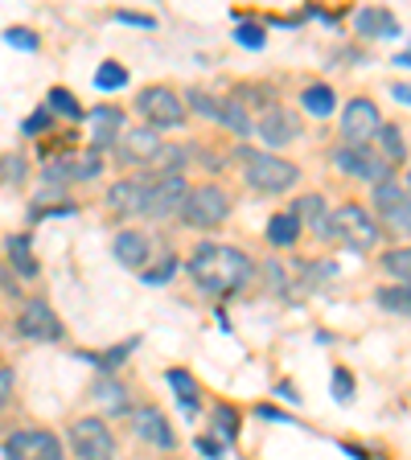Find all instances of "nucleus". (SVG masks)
Here are the masks:
<instances>
[{"mask_svg":"<svg viewBox=\"0 0 411 460\" xmlns=\"http://www.w3.org/2000/svg\"><path fill=\"white\" fill-rule=\"evenodd\" d=\"M193 284L214 292V296H230L239 292L251 276H255V263L243 255L239 247H227V243H201L198 251L190 255V268Z\"/></svg>","mask_w":411,"mask_h":460,"instance_id":"nucleus-1","label":"nucleus"},{"mask_svg":"<svg viewBox=\"0 0 411 460\" xmlns=\"http://www.w3.org/2000/svg\"><path fill=\"white\" fill-rule=\"evenodd\" d=\"M243 172H247L251 190L259 193H288L300 181V169L280 153H259V148H239Z\"/></svg>","mask_w":411,"mask_h":460,"instance_id":"nucleus-2","label":"nucleus"},{"mask_svg":"<svg viewBox=\"0 0 411 460\" xmlns=\"http://www.w3.org/2000/svg\"><path fill=\"white\" fill-rule=\"evenodd\" d=\"M321 234H334L337 243H345L350 251H371L374 243L383 239V230H379V222L371 218V210H362V206H354V201H342L337 210L326 214V230Z\"/></svg>","mask_w":411,"mask_h":460,"instance_id":"nucleus-3","label":"nucleus"},{"mask_svg":"<svg viewBox=\"0 0 411 460\" xmlns=\"http://www.w3.org/2000/svg\"><path fill=\"white\" fill-rule=\"evenodd\" d=\"M230 206H235V201H230V193L222 190V185H198V190L185 193L182 218L198 230H214L230 218Z\"/></svg>","mask_w":411,"mask_h":460,"instance_id":"nucleus-4","label":"nucleus"},{"mask_svg":"<svg viewBox=\"0 0 411 460\" xmlns=\"http://www.w3.org/2000/svg\"><path fill=\"white\" fill-rule=\"evenodd\" d=\"M136 111L148 119V128H153V132H165V128H182L185 124L182 95H177L173 86H165V83L144 86L140 95H136Z\"/></svg>","mask_w":411,"mask_h":460,"instance_id":"nucleus-5","label":"nucleus"},{"mask_svg":"<svg viewBox=\"0 0 411 460\" xmlns=\"http://www.w3.org/2000/svg\"><path fill=\"white\" fill-rule=\"evenodd\" d=\"M70 452L78 460H115V436L99 415H83L70 423Z\"/></svg>","mask_w":411,"mask_h":460,"instance_id":"nucleus-6","label":"nucleus"},{"mask_svg":"<svg viewBox=\"0 0 411 460\" xmlns=\"http://www.w3.org/2000/svg\"><path fill=\"white\" fill-rule=\"evenodd\" d=\"M4 460H62V440L46 428H17L4 440Z\"/></svg>","mask_w":411,"mask_h":460,"instance_id":"nucleus-7","label":"nucleus"},{"mask_svg":"<svg viewBox=\"0 0 411 460\" xmlns=\"http://www.w3.org/2000/svg\"><path fill=\"white\" fill-rule=\"evenodd\" d=\"M374 201V214L387 222L391 230H399V234H407L411 226V206H407V181H395V177H387V181L374 185L371 193Z\"/></svg>","mask_w":411,"mask_h":460,"instance_id":"nucleus-8","label":"nucleus"},{"mask_svg":"<svg viewBox=\"0 0 411 460\" xmlns=\"http://www.w3.org/2000/svg\"><path fill=\"white\" fill-rule=\"evenodd\" d=\"M17 333L25 341H62V321L46 300H25L17 313Z\"/></svg>","mask_w":411,"mask_h":460,"instance_id":"nucleus-9","label":"nucleus"},{"mask_svg":"<svg viewBox=\"0 0 411 460\" xmlns=\"http://www.w3.org/2000/svg\"><path fill=\"white\" fill-rule=\"evenodd\" d=\"M379 107L371 103V99H350L342 111V136H345V148H366V140H371L374 132H379Z\"/></svg>","mask_w":411,"mask_h":460,"instance_id":"nucleus-10","label":"nucleus"},{"mask_svg":"<svg viewBox=\"0 0 411 460\" xmlns=\"http://www.w3.org/2000/svg\"><path fill=\"white\" fill-rule=\"evenodd\" d=\"M185 193H190L185 177H169V172H161V177L148 185V201H144V214H148V218H177V214H182Z\"/></svg>","mask_w":411,"mask_h":460,"instance_id":"nucleus-11","label":"nucleus"},{"mask_svg":"<svg viewBox=\"0 0 411 460\" xmlns=\"http://www.w3.org/2000/svg\"><path fill=\"white\" fill-rule=\"evenodd\" d=\"M334 164L342 172H350V177H362V181H371V185H379V181H387V177H395V169L383 161V156H371L366 148H337L334 153Z\"/></svg>","mask_w":411,"mask_h":460,"instance_id":"nucleus-12","label":"nucleus"},{"mask_svg":"<svg viewBox=\"0 0 411 460\" xmlns=\"http://www.w3.org/2000/svg\"><path fill=\"white\" fill-rule=\"evenodd\" d=\"M251 132H259L264 136V144L268 148H284V144H292L300 136V119L288 107H264V115H259V124L251 128Z\"/></svg>","mask_w":411,"mask_h":460,"instance_id":"nucleus-13","label":"nucleus"},{"mask_svg":"<svg viewBox=\"0 0 411 460\" xmlns=\"http://www.w3.org/2000/svg\"><path fill=\"white\" fill-rule=\"evenodd\" d=\"M128 420H132L136 436L156 444V448H173V444H177V436H173V428H169L161 407H148V402H144V407H132V411H128Z\"/></svg>","mask_w":411,"mask_h":460,"instance_id":"nucleus-14","label":"nucleus"},{"mask_svg":"<svg viewBox=\"0 0 411 460\" xmlns=\"http://www.w3.org/2000/svg\"><path fill=\"white\" fill-rule=\"evenodd\" d=\"M165 148V140L153 132V128H132V132H120V140H115V153H120V161H156Z\"/></svg>","mask_w":411,"mask_h":460,"instance_id":"nucleus-15","label":"nucleus"},{"mask_svg":"<svg viewBox=\"0 0 411 460\" xmlns=\"http://www.w3.org/2000/svg\"><path fill=\"white\" fill-rule=\"evenodd\" d=\"M148 177H124L107 190V206L120 214H144V201H148Z\"/></svg>","mask_w":411,"mask_h":460,"instance_id":"nucleus-16","label":"nucleus"},{"mask_svg":"<svg viewBox=\"0 0 411 460\" xmlns=\"http://www.w3.org/2000/svg\"><path fill=\"white\" fill-rule=\"evenodd\" d=\"M120 132H124V111L120 107H95L91 111V144H95V153L112 148L120 140Z\"/></svg>","mask_w":411,"mask_h":460,"instance_id":"nucleus-17","label":"nucleus"},{"mask_svg":"<svg viewBox=\"0 0 411 460\" xmlns=\"http://www.w3.org/2000/svg\"><path fill=\"white\" fill-rule=\"evenodd\" d=\"M112 251H115V259H120L124 268L140 271L144 263H148V234H140V230H120L115 243H112Z\"/></svg>","mask_w":411,"mask_h":460,"instance_id":"nucleus-18","label":"nucleus"},{"mask_svg":"<svg viewBox=\"0 0 411 460\" xmlns=\"http://www.w3.org/2000/svg\"><path fill=\"white\" fill-rule=\"evenodd\" d=\"M354 25H358V33H362V38H399V33H403L391 9H362L354 17Z\"/></svg>","mask_w":411,"mask_h":460,"instance_id":"nucleus-19","label":"nucleus"},{"mask_svg":"<svg viewBox=\"0 0 411 460\" xmlns=\"http://www.w3.org/2000/svg\"><path fill=\"white\" fill-rule=\"evenodd\" d=\"M132 394H128V386L124 383H115V378H99L95 383V402H99V411H107V415H128L132 411Z\"/></svg>","mask_w":411,"mask_h":460,"instance_id":"nucleus-20","label":"nucleus"},{"mask_svg":"<svg viewBox=\"0 0 411 460\" xmlns=\"http://www.w3.org/2000/svg\"><path fill=\"white\" fill-rule=\"evenodd\" d=\"M4 255H9L13 271H17L21 279H33V276H38V259H33V251H29L25 234H9V239H4Z\"/></svg>","mask_w":411,"mask_h":460,"instance_id":"nucleus-21","label":"nucleus"},{"mask_svg":"<svg viewBox=\"0 0 411 460\" xmlns=\"http://www.w3.org/2000/svg\"><path fill=\"white\" fill-rule=\"evenodd\" d=\"M297 239H300V218L292 210H284V214H272V222H268V243L272 247H297Z\"/></svg>","mask_w":411,"mask_h":460,"instance_id":"nucleus-22","label":"nucleus"},{"mask_svg":"<svg viewBox=\"0 0 411 460\" xmlns=\"http://www.w3.org/2000/svg\"><path fill=\"white\" fill-rule=\"evenodd\" d=\"M300 107H305L308 115H329L337 107V95H334V86L329 83H313L300 91Z\"/></svg>","mask_w":411,"mask_h":460,"instance_id":"nucleus-23","label":"nucleus"},{"mask_svg":"<svg viewBox=\"0 0 411 460\" xmlns=\"http://www.w3.org/2000/svg\"><path fill=\"white\" fill-rule=\"evenodd\" d=\"M379 148H383V161L387 164H403V156H407V140H403V128L395 124H379Z\"/></svg>","mask_w":411,"mask_h":460,"instance_id":"nucleus-24","label":"nucleus"},{"mask_svg":"<svg viewBox=\"0 0 411 460\" xmlns=\"http://www.w3.org/2000/svg\"><path fill=\"white\" fill-rule=\"evenodd\" d=\"M165 383H169L173 391H177V402H182L185 411H193V407L201 402V386H198V378H190L185 370H169V374H165Z\"/></svg>","mask_w":411,"mask_h":460,"instance_id":"nucleus-25","label":"nucleus"},{"mask_svg":"<svg viewBox=\"0 0 411 460\" xmlns=\"http://www.w3.org/2000/svg\"><path fill=\"white\" fill-rule=\"evenodd\" d=\"M219 124L230 128L235 136H251V119H247V111H243L235 99H227V103L219 107Z\"/></svg>","mask_w":411,"mask_h":460,"instance_id":"nucleus-26","label":"nucleus"},{"mask_svg":"<svg viewBox=\"0 0 411 460\" xmlns=\"http://www.w3.org/2000/svg\"><path fill=\"white\" fill-rule=\"evenodd\" d=\"M300 218V226H305V218H313V226L317 230H326V198H321V193H308V198H300L297 201V210H292Z\"/></svg>","mask_w":411,"mask_h":460,"instance_id":"nucleus-27","label":"nucleus"},{"mask_svg":"<svg viewBox=\"0 0 411 460\" xmlns=\"http://www.w3.org/2000/svg\"><path fill=\"white\" fill-rule=\"evenodd\" d=\"M210 431L222 444H235V436H239V411H235V407H214V428Z\"/></svg>","mask_w":411,"mask_h":460,"instance_id":"nucleus-28","label":"nucleus"},{"mask_svg":"<svg viewBox=\"0 0 411 460\" xmlns=\"http://www.w3.org/2000/svg\"><path fill=\"white\" fill-rule=\"evenodd\" d=\"M383 271L391 279H399L403 288H407V271H411V251L407 247H395V251H387L383 255Z\"/></svg>","mask_w":411,"mask_h":460,"instance_id":"nucleus-29","label":"nucleus"},{"mask_svg":"<svg viewBox=\"0 0 411 460\" xmlns=\"http://www.w3.org/2000/svg\"><path fill=\"white\" fill-rule=\"evenodd\" d=\"M46 111H58V115H70V119H78L83 115V107H78V99L70 95L67 86H54L46 95Z\"/></svg>","mask_w":411,"mask_h":460,"instance_id":"nucleus-30","label":"nucleus"},{"mask_svg":"<svg viewBox=\"0 0 411 460\" xmlns=\"http://www.w3.org/2000/svg\"><path fill=\"white\" fill-rule=\"evenodd\" d=\"M132 349H136V337H132V341H120V345H112V349H103V354H95V358H91V362H95L103 374H112L115 366H120L128 354H132Z\"/></svg>","mask_w":411,"mask_h":460,"instance_id":"nucleus-31","label":"nucleus"},{"mask_svg":"<svg viewBox=\"0 0 411 460\" xmlns=\"http://www.w3.org/2000/svg\"><path fill=\"white\" fill-rule=\"evenodd\" d=\"M124 83H128V70L120 66V62H103V66L95 70V86H99V91H120Z\"/></svg>","mask_w":411,"mask_h":460,"instance_id":"nucleus-32","label":"nucleus"},{"mask_svg":"<svg viewBox=\"0 0 411 460\" xmlns=\"http://www.w3.org/2000/svg\"><path fill=\"white\" fill-rule=\"evenodd\" d=\"M182 103H190L198 115H210V119H219V107H222L219 99H214V95H206V91H198V86H193V91H185V95H182Z\"/></svg>","mask_w":411,"mask_h":460,"instance_id":"nucleus-33","label":"nucleus"},{"mask_svg":"<svg viewBox=\"0 0 411 460\" xmlns=\"http://www.w3.org/2000/svg\"><path fill=\"white\" fill-rule=\"evenodd\" d=\"M235 38H239V46H247V49H264L268 46V29L255 25V21H243V25L235 29Z\"/></svg>","mask_w":411,"mask_h":460,"instance_id":"nucleus-34","label":"nucleus"},{"mask_svg":"<svg viewBox=\"0 0 411 460\" xmlns=\"http://www.w3.org/2000/svg\"><path fill=\"white\" fill-rule=\"evenodd\" d=\"M103 169V153H95V148H91V153H83L78 156V161H70V177H95V172Z\"/></svg>","mask_w":411,"mask_h":460,"instance_id":"nucleus-35","label":"nucleus"},{"mask_svg":"<svg viewBox=\"0 0 411 460\" xmlns=\"http://www.w3.org/2000/svg\"><path fill=\"white\" fill-rule=\"evenodd\" d=\"M177 268H182V259H177V255H165L153 271H140V276H144V284H165V279L177 276Z\"/></svg>","mask_w":411,"mask_h":460,"instance_id":"nucleus-36","label":"nucleus"},{"mask_svg":"<svg viewBox=\"0 0 411 460\" xmlns=\"http://www.w3.org/2000/svg\"><path fill=\"white\" fill-rule=\"evenodd\" d=\"M379 305L383 308H391V313H407V288L403 284H395V288H383V292H379Z\"/></svg>","mask_w":411,"mask_h":460,"instance_id":"nucleus-37","label":"nucleus"},{"mask_svg":"<svg viewBox=\"0 0 411 460\" xmlns=\"http://www.w3.org/2000/svg\"><path fill=\"white\" fill-rule=\"evenodd\" d=\"M334 399L337 402L354 399V378H350V370H345V366H334Z\"/></svg>","mask_w":411,"mask_h":460,"instance_id":"nucleus-38","label":"nucleus"},{"mask_svg":"<svg viewBox=\"0 0 411 460\" xmlns=\"http://www.w3.org/2000/svg\"><path fill=\"white\" fill-rule=\"evenodd\" d=\"M13 386H17V378H13V366H4V362H0V411L9 407V399H13Z\"/></svg>","mask_w":411,"mask_h":460,"instance_id":"nucleus-39","label":"nucleus"},{"mask_svg":"<svg viewBox=\"0 0 411 460\" xmlns=\"http://www.w3.org/2000/svg\"><path fill=\"white\" fill-rule=\"evenodd\" d=\"M4 41H9V46H17V49H38V38H33L29 29H9V33H4Z\"/></svg>","mask_w":411,"mask_h":460,"instance_id":"nucleus-40","label":"nucleus"},{"mask_svg":"<svg viewBox=\"0 0 411 460\" xmlns=\"http://www.w3.org/2000/svg\"><path fill=\"white\" fill-rule=\"evenodd\" d=\"M115 21H124V25H140V29H153L156 21L144 17V13H115Z\"/></svg>","mask_w":411,"mask_h":460,"instance_id":"nucleus-41","label":"nucleus"},{"mask_svg":"<svg viewBox=\"0 0 411 460\" xmlns=\"http://www.w3.org/2000/svg\"><path fill=\"white\" fill-rule=\"evenodd\" d=\"M46 124H49V111H38V115H29L25 119V132L33 136V132H46Z\"/></svg>","mask_w":411,"mask_h":460,"instance_id":"nucleus-42","label":"nucleus"},{"mask_svg":"<svg viewBox=\"0 0 411 460\" xmlns=\"http://www.w3.org/2000/svg\"><path fill=\"white\" fill-rule=\"evenodd\" d=\"M280 394H284L288 402H300V391H297V386H292V383H280Z\"/></svg>","mask_w":411,"mask_h":460,"instance_id":"nucleus-43","label":"nucleus"},{"mask_svg":"<svg viewBox=\"0 0 411 460\" xmlns=\"http://www.w3.org/2000/svg\"><path fill=\"white\" fill-rule=\"evenodd\" d=\"M259 420H276V423H284V420H288V415H280V411H276V407H259Z\"/></svg>","mask_w":411,"mask_h":460,"instance_id":"nucleus-44","label":"nucleus"},{"mask_svg":"<svg viewBox=\"0 0 411 460\" xmlns=\"http://www.w3.org/2000/svg\"><path fill=\"white\" fill-rule=\"evenodd\" d=\"M198 448L206 452V456H219V444H214V440H206V436H201V440H198Z\"/></svg>","mask_w":411,"mask_h":460,"instance_id":"nucleus-45","label":"nucleus"},{"mask_svg":"<svg viewBox=\"0 0 411 460\" xmlns=\"http://www.w3.org/2000/svg\"><path fill=\"white\" fill-rule=\"evenodd\" d=\"M395 99H399V103H407V99H411V91H407V83H399V86H395Z\"/></svg>","mask_w":411,"mask_h":460,"instance_id":"nucleus-46","label":"nucleus"}]
</instances>
